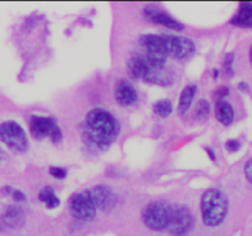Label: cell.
Segmentation results:
<instances>
[{"label": "cell", "mask_w": 252, "mask_h": 236, "mask_svg": "<svg viewBox=\"0 0 252 236\" xmlns=\"http://www.w3.org/2000/svg\"><path fill=\"white\" fill-rule=\"evenodd\" d=\"M121 132L117 118L105 108H93L85 118L84 140L98 149H107Z\"/></svg>", "instance_id": "cell-1"}, {"label": "cell", "mask_w": 252, "mask_h": 236, "mask_svg": "<svg viewBox=\"0 0 252 236\" xmlns=\"http://www.w3.org/2000/svg\"><path fill=\"white\" fill-rule=\"evenodd\" d=\"M229 201L218 188H208L201 197V216L207 228H217L225 220Z\"/></svg>", "instance_id": "cell-2"}, {"label": "cell", "mask_w": 252, "mask_h": 236, "mask_svg": "<svg viewBox=\"0 0 252 236\" xmlns=\"http://www.w3.org/2000/svg\"><path fill=\"white\" fill-rule=\"evenodd\" d=\"M196 225V218L191 209L182 204L169 206V225L166 230L171 236H187Z\"/></svg>", "instance_id": "cell-3"}, {"label": "cell", "mask_w": 252, "mask_h": 236, "mask_svg": "<svg viewBox=\"0 0 252 236\" xmlns=\"http://www.w3.org/2000/svg\"><path fill=\"white\" fill-rule=\"evenodd\" d=\"M140 44L145 49L144 58L152 69H164L167 59V51L161 34L145 33L139 38Z\"/></svg>", "instance_id": "cell-4"}, {"label": "cell", "mask_w": 252, "mask_h": 236, "mask_svg": "<svg viewBox=\"0 0 252 236\" xmlns=\"http://www.w3.org/2000/svg\"><path fill=\"white\" fill-rule=\"evenodd\" d=\"M0 142L17 154H24L29 149L26 132L15 120H5L0 123Z\"/></svg>", "instance_id": "cell-5"}, {"label": "cell", "mask_w": 252, "mask_h": 236, "mask_svg": "<svg viewBox=\"0 0 252 236\" xmlns=\"http://www.w3.org/2000/svg\"><path fill=\"white\" fill-rule=\"evenodd\" d=\"M169 203L154 201L148 204L142 211V221L149 230L161 233L169 225Z\"/></svg>", "instance_id": "cell-6"}, {"label": "cell", "mask_w": 252, "mask_h": 236, "mask_svg": "<svg viewBox=\"0 0 252 236\" xmlns=\"http://www.w3.org/2000/svg\"><path fill=\"white\" fill-rule=\"evenodd\" d=\"M30 132L34 139L42 140L49 137L56 144L63 138L61 128L57 124L56 119L46 116H32L30 119Z\"/></svg>", "instance_id": "cell-7"}, {"label": "cell", "mask_w": 252, "mask_h": 236, "mask_svg": "<svg viewBox=\"0 0 252 236\" xmlns=\"http://www.w3.org/2000/svg\"><path fill=\"white\" fill-rule=\"evenodd\" d=\"M69 211L73 218L80 221H93L96 218L97 209H96L88 189L71 194L70 199H69Z\"/></svg>", "instance_id": "cell-8"}, {"label": "cell", "mask_w": 252, "mask_h": 236, "mask_svg": "<svg viewBox=\"0 0 252 236\" xmlns=\"http://www.w3.org/2000/svg\"><path fill=\"white\" fill-rule=\"evenodd\" d=\"M166 46L167 56L180 61L192 58L196 53V44L189 37L175 36V34H161Z\"/></svg>", "instance_id": "cell-9"}, {"label": "cell", "mask_w": 252, "mask_h": 236, "mask_svg": "<svg viewBox=\"0 0 252 236\" xmlns=\"http://www.w3.org/2000/svg\"><path fill=\"white\" fill-rule=\"evenodd\" d=\"M88 191L96 209H100V210H110L117 201L115 192L107 184H96Z\"/></svg>", "instance_id": "cell-10"}, {"label": "cell", "mask_w": 252, "mask_h": 236, "mask_svg": "<svg viewBox=\"0 0 252 236\" xmlns=\"http://www.w3.org/2000/svg\"><path fill=\"white\" fill-rule=\"evenodd\" d=\"M144 15L152 22L161 25V26L167 27L170 30H174V31H181V30L185 29V26L181 22L177 21L176 19L170 16L169 14H166L162 10H160L159 7L153 6V5H148V6L144 7Z\"/></svg>", "instance_id": "cell-11"}, {"label": "cell", "mask_w": 252, "mask_h": 236, "mask_svg": "<svg viewBox=\"0 0 252 236\" xmlns=\"http://www.w3.org/2000/svg\"><path fill=\"white\" fill-rule=\"evenodd\" d=\"M115 96L118 105H121L122 107H129V106L137 103L138 100H139V95H138L134 86L129 81L125 80V79H121L116 84Z\"/></svg>", "instance_id": "cell-12"}, {"label": "cell", "mask_w": 252, "mask_h": 236, "mask_svg": "<svg viewBox=\"0 0 252 236\" xmlns=\"http://www.w3.org/2000/svg\"><path fill=\"white\" fill-rule=\"evenodd\" d=\"M127 69L128 74H129V76L133 80L142 79L144 81L150 71V66L147 63V60H145L144 56L139 53H135L130 57L127 63Z\"/></svg>", "instance_id": "cell-13"}, {"label": "cell", "mask_w": 252, "mask_h": 236, "mask_svg": "<svg viewBox=\"0 0 252 236\" xmlns=\"http://www.w3.org/2000/svg\"><path fill=\"white\" fill-rule=\"evenodd\" d=\"M1 221L10 229H21L25 225V213L19 206H7L1 213Z\"/></svg>", "instance_id": "cell-14"}, {"label": "cell", "mask_w": 252, "mask_h": 236, "mask_svg": "<svg viewBox=\"0 0 252 236\" xmlns=\"http://www.w3.org/2000/svg\"><path fill=\"white\" fill-rule=\"evenodd\" d=\"M216 118L223 125L233 124L235 119L234 107L225 100H217L216 102Z\"/></svg>", "instance_id": "cell-15"}, {"label": "cell", "mask_w": 252, "mask_h": 236, "mask_svg": "<svg viewBox=\"0 0 252 236\" xmlns=\"http://www.w3.org/2000/svg\"><path fill=\"white\" fill-rule=\"evenodd\" d=\"M196 93L197 85H194V84H189V85H186L182 88L181 93H180L179 106H177V112H179L180 116H184L189 110L194 97H196Z\"/></svg>", "instance_id": "cell-16"}, {"label": "cell", "mask_w": 252, "mask_h": 236, "mask_svg": "<svg viewBox=\"0 0 252 236\" xmlns=\"http://www.w3.org/2000/svg\"><path fill=\"white\" fill-rule=\"evenodd\" d=\"M231 24L235 26L249 29L252 25V6L250 2H243L240 5L238 14L231 19Z\"/></svg>", "instance_id": "cell-17"}, {"label": "cell", "mask_w": 252, "mask_h": 236, "mask_svg": "<svg viewBox=\"0 0 252 236\" xmlns=\"http://www.w3.org/2000/svg\"><path fill=\"white\" fill-rule=\"evenodd\" d=\"M38 198L42 203L46 204V206L48 209L58 208L59 204H61V201H59V198L57 197L56 192H54V189L52 188L51 186L43 187V188L39 191Z\"/></svg>", "instance_id": "cell-18"}, {"label": "cell", "mask_w": 252, "mask_h": 236, "mask_svg": "<svg viewBox=\"0 0 252 236\" xmlns=\"http://www.w3.org/2000/svg\"><path fill=\"white\" fill-rule=\"evenodd\" d=\"M172 103L169 98H162V100L157 101V102L153 105V111L157 116H159L160 118H167L172 113Z\"/></svg>", "instance_id": "cell-19"}, {"label": "cell", "mask_w": 252, "mask_h": 236, "mask_svg": "<svg viewBox=\"0 0 252 236\" xmlns=\"http://www.w3.org/2000/svg\"><path fill=\"white\" fill-rule=\"evenodd\" d=\"M211 113V103L207 100H199V102L197 103L196 107V117L198 118L199 120L207 119V117Z\"/></svg>", "instance_id": "cell-20"}, {"label": "cell", "mask_w": 252, "mask_h": 236, "mask_svg": "<svg viewBox=\"0 0 252 236\" xmlns=\"http://www.w3.org/2000/svg\"><path fill=\"white\" fill-rule=\"evenodd\" d=\"M49 175L58 179H63L66 177V170L64 167L59 166H52L49 167Z\"/></svg>", "instance_id": "cell-21"}, {"label": "cell", "mask_w": 252, "mask_h": 236, "mask_svg": "<svg viewBox=\"0 0 252 236\" xmlns=\"http://www.w3.org/2000/svg\"><path fill=\"white\" fill-rule=\"evenodd\" d=\"M225 147L229 151H238V150L241 148V143L236 139H230L226 142Z\"/></svg>", "instance_id": "cell-22"}, {"label": "cell", "mask_w": 252, "mask_h": 236, "mask_svg": "<svg viewBox=\"0 0 252 236\" xmlns=\"http://www.w3.org/2000/svg\"><path fill=\"white\" fill-rule=\"evenodd\" d=\"M251 170H252V161H251V159H249L248 161H246L245 167H244V174H245L246 179H248L249 182H251V181H252Z\"/></svg>", "instance_id": "cell-23"}, {"label": "cell", "mask_w": 252, "mask_h": 236, "mask_svg": "<svg viewBox=\"0 0 252 236\" xmlns=\"http://www.w3.org/2000/svg\"><path fill=\"white\" fill-rule=\"evenodd\" d=\"M11 196H12V198H14L16 202L26 201V196H25V194L22 193L21 191H19V189H12Z\"/></svg>", "instance_id": "cell-24"}, {"label": "cell", "mask_w": 252, "mask_h": 236, "mask_svg": "<svg viewBox=\"0 0 252 236\" xmlns=\"http://www.w3.org/2000/svg\"><path fill=\"white\" fill-rule=\"evenodd\" d=\"M217 93L219 95L218 100H224V96L228 95V88H225V86H223V88H219L218 92Z\"/></svg>", "instance_id": "cell-25"}, {"label": "cell", "mask_w": 252, "mask_h": 236, "mask_svg": "<svg viewBox=\"0 0 252 236\" xmlns=\"http://www.w3.org/2000/svg\"><path fill=\"white\" fill-rule=\"evenodd\" d=\"M238 86L241 91H245V92H249V90H250V88H249V85L246 83H240Z\"/></svg>", "instance_id": "cell-26"}, {"label": "cell", "mask_w": 252, "mask_h": 236, "mask_svg": "<svg viewBox=\"0 0 252 236\" xmlns=\"http://www.w3.org/2000/svg\"><path fill=\"white\" fill-rule=\"evenodd\" d=\"M1 192H2V194H11V192H12V188H11V187H10V186L2 187Z\"/></svg>", "instance_id": "cell-27"}, {"label": "cell", "mask_w": 252, "mask_h": 236, "mask_svg": "<svg viewBox=\"0 0 252 236\" xmlns=\"http://www.w3.org/2000/svg\"><path fill=\"white\" fill-rule=\"evenodd\" d=\"M206 150H207V152H208V154H209V156H211V159L214 161V160H216V155H214V152H212L209 148H206Z\"/></svg>", "instance_id": "cell-28"}, {"label": "cell", "mask_w": 252, "mask_h": 236, "mask_svg": "<svg viewBox=\"0 0 252 236\" xmlns=\"http://www.w3.org/2000/svg\"><path fill=\"white\" fill-rule=\"evenodd\" d=\"M5 156H6V155H5V151L0 148V160H4Z\"/></svg>", "instance_id": "cell-29"}]
</instances>
